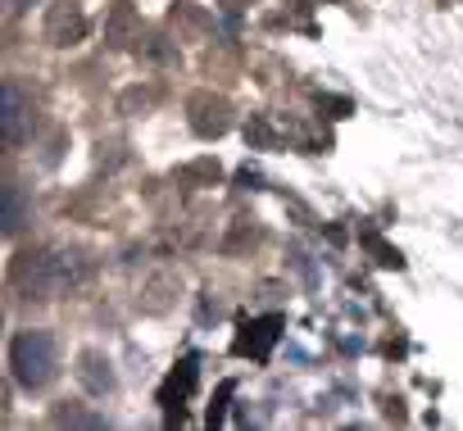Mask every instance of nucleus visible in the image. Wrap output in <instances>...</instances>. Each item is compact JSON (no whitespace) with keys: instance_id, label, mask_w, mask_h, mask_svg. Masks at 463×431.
I'll return each instance as SVG.
<instances>
[{"instance_id":"nucleus-11","label":"nucleus","mask_w":463,"mask_h":431,"mask_svg":"<svg viewBox=\"0 0 463 431\" xmlns=\"http://www.w3.org/2000/svg\"><path fill=\"white\" fill-rule=\"evenodd\" d=\"M28 5H37V0H10V10H28Z\"/></svg>"},{"instance_id":"nucleus-1","label":"nucleus","mask_w":463,"mask_h":431,"mask_svg":"<svg viewBox=\"0 0 463 431\" xmlns=\"http://www.w3.org/2000/svg\"><path fill=\"white\" fill-rule=\"evenodd\" d=\"M82 277H87V259L78 250H37L14 264V286L37 300H55L69 286H78Z\"/></svg>"},{"instance_id":"nucleus-3","label":"nucleus","mask_w":463,"mask_h":431,"mask_svg":"<svg viewBox=\"0 0 463 431\" xmlns=\"http://www.w3.org/2000/svg\"><path fill=\"white\" fill-rule=\"evenodd\" d=\"M33 123H37L33 100L19 91V82H5L0 87V136H5V145H24L33 136Z\"/></svg>"},{"instance_id":"nucleus-4","label":"nucleus","mask_w":463,"mask_h":431,"mask_svg":"<svg viewBox=\"0 0 463 431\" xmlns=\"http://www.w3.org/2000/svg\"><path fill=\"white\" fill-rule=\"evenodd\" d=\"M87 37V19L78 10V0H60V5H51L46 14V42L51 46H78Z\"/></svg>"},{"instance_id":"nucleus-2","label":"nucleus","mask_w":463,"mask_h":431,"mask_svg":"<svg viewBox=\"0 0 463 431\" xmlns=\"http://www.w3.org/2000/svg\"><path fill=\"white\" fill-rule=\"evenodd\" d=\"M10 368H14L19 386H28V390L51 386L55 372H60L55 336H51V332H37V327H33V332H19V336L10 341Z\"/></svg>"},{"instance_id":"nucleus-7","label":"nucleus","mask_w":463,"mask_h":431,"mask_svg":"<svg viewBox=\"0 0 463 431\" xmlns=\"http://www.w3.org/2000/svg\"><path fill=\"white\" fill-rule=\"evenodd\" d=\"M78 381H82L91 395H109V390H114L109 359H105V354H96V350H87V354L78 359Z\"/></svg>"},{"instance_id":"nucleus-5","label":"nucleus","mask_w":463,"mask_h":431,"mask_svg":"<svg viewBox=\"0 0 463 431\" xmlns=\"http://www.w3.org/2000/svg\"><path fill=\"white\" fill-rule=\"evenodd\" d=\"M191 127L200 136H222L232 127V105L222 96H195L191 100Z\"/></svg>"},{"instance_id":"nucleus-9","label":"nucleus","mask_w":463,"mask_h":431,"mask_svg":"<svg viewBox=\"0 0 463 431\" xmlns=\"http://www.w3.org/2000/svg\"><path fill=\"white\" fill-rule=\"evenodd\" d=\"M132 23H137L132 5H128V0H118V5H114V19H109V42H114V46H128V33H132Z\"/></svg>"},{"instance_id":"nucleus-10","label":"nucleus","mask_w":463,"mask_h":431,"mask_svg":"<svg viewBox=\"0 0 463 431\" xmlns=\"http://www.w3.org/2000/svg\"><path fill=\"white\" fill-rule=\"evenodd\" d=\"M55 422L64 426H105V417L100 413H82V408H55Z\"/></svg>"},{"instance_id":"nucleus-6","label":"nucleus","mask_w":463,"mask_h":431,"mask_svg":"<svg viewBox=\"0 0 463 431\" xmlns=\"http://www.w3.org/2000/svg\"><path fill=\"white\" fill-rule=\"evenodd\" d=\"M278 332H282V318H278V314H273V318H260V323H246V327H241V336H237V354L264 359V354L273 350Z\"/></svg>"},{"instance_id":"nucleus-8","label":"nucleus","mask_w":463,"mask_h":431,"mask_svg":"<svg viewBox=\"0 0 463 431\" xmlns=\"http://www.w3.org/2000/svg\"><path fill=\"white\" fill-rule=\"evenodd\" d=\"M0 204H5V213H0V228H5V237H14V232L28 223V200H24V191L10 182L5 191H0Z\"/></svg>"}]
</instances>
